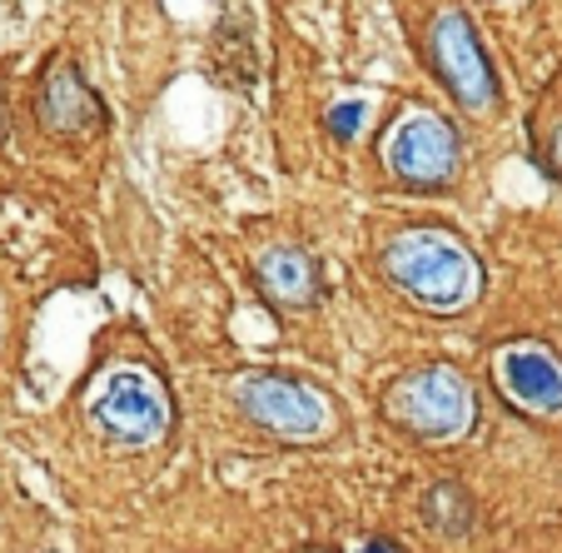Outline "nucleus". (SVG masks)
I'll list each match as a JSON object with an SVG mask.
<instances>
[{
    "label": "nucleus",
    "instance_id": "obj_1",
    "mask_svg": "<svg viewBox=\"0 0 562 553\" xmlns=\"http://www.w3.org/2000/svg\"><path fill=\"white\" fill-rule=\"evenodd\" d=\"M383 269L414 305L434 314H458L483 289V265L477 255L448 230H408L383 250Z\"/></svg>",
    "mask_w": 562,
    "mask_h": 553
},
{
    "label": "nucleus",
    "instance_id": "obj_2",
    "mask_svg": "<svg viewBox=\"0 0 562 553\" xmlns=\"http://www.w3.org/2000/svg\"><path fill=\"white\" fill-rule=\"evenodd\" d=\"M86 419L100 439L120 449H149L170 434V389L145 364H110L86 389Z\"/></svg>",
    "mask_w": 562,
    "mask_h": 553
},
{
    "label": "nucleus",
    "instance_id": "obj_3",
    "mask_svg": "<svg viewBox=\"0 0 562 553\" xmlns=\"http://www.w3.org/2000/svg\"><path fill=\"white\" fill-rule=\"evenodd\" d=\"M383 409L404 434L424 439V444H453L477 419L473 389H468V379L453 364H424V369L404 374L389 389Z\"/></svg>",
    "mask_w": 562,
    "mask_h": 553
},
{
    "label": "nucleus",
    "instance_id": "obj_4",
    "mask_svg": "<svg viewBox=\"0 0 562 553\" xmlns=\"http://www.w3.org/2000/svg\"><path fill=\"white\" fill-rule=\"evenodd\" d=\"M234 399L259 429L294 439V444H314V439H324L334 429L329 399L308 389L304 379H289V374H245L234 384Z\"/></svg>",
    "mask_w": 562,
    "mask_h": 553
},
{
    "label": "nucleus",
    "instance_id": "obj_5",
    "mask_svg": "<svg viewBox=\"0 0 562 553\" xmlns=\"http://www.w3.org/2000/svg\"><path fill=\"white\" fill-rule=\"evenodd\" d=\"M383 161L404 185L418 190H438V185L458 180V165H463V145H458V130L448 120L428 115V110H408L398 115V125L383 140Z\"/></svg>",
    "mask_w": 562,
    "mask_h": 553
},
{
    "label": "nucleus",
    "instance_id": "obj_6",
    "mask_svg": "<svg viewBox=\"0 0 562 553\" xmlns=\"http://www.w3.org/2000/svg\"><path fill=\"white\" fill-rule=\"evenodd\" d=\"M428 51H434V65L443 75V86L458 96V106L468 110H488L498 100V80H493V60L477 41L473 21L463 11H443L428 31Z\"/></svg>",
    "mask_w": 562,
    "mask_h": 553
},
{
    "label": "nucleus",
    "instance_id": "obj_7",
    "mask_svg": "<svg viewBox=\"0 0 562 553\" xmlns=\"http://www.w3.org/2000/svg\"><path fill=\"white\" fill-rule=\"evenodd\" d=\"M41 125L60 140H86L105 125V106L75 65H55L41 86Z\"/></svg>",
    "mask_w": 562,
    "mask_h": 553
},
{
    "label": "nucleus",
    "instance_id": "obj_8",
    "mask_svg": "<svg viewBox=\"0 0 562 553\" xmlns=\"http://www.w3.org/2000/svg\"><path fill=\"white\" fill-rule=\"evenodd\" d=\"M498 384L513 405L532 414H558L562 409V369L532 344H513L498 354Z\"/></svg>",
    "mask_w": 562,
    "mask_h": 553
},
{
    "label": "nucleus",
    "instance_id": "obj_9",
    "mask_svg": "<svg viewBox=\"0 0 562 553\" xmlns=\"http://www.w3.org/2000/svg\"><path fill=\"white\" fill-rule=\"evenodd\" d=\"M259 289H265L274 305L299 309V305H314L318 299V265L308 250L299 245H279L259 259Z\"/></svg>",
    "mask_w": 562,
    "mask_h": 553
},
{
    "label": "nucleus",
    "instance_id": "obj_10",
    "mask_svg": "<svg viewBox=\"0 0 562 553\" xmlns=\"http://www.w3.org/2000/svg\"><path fill=\"white\" fill-rule=\"evenodd\" d=\"M359 120H363V100H349V106H339V110L329 115V130H334L339 140H349L353 130H359Z\"/></svg>",
    "mask_w": 562,
    "mask_h": 553
},
{
    "label": "nucleus",
    "instance_id": "obj_11",
    "mask_svg": "<svg viewBox=\"0 0 562 553\" xmlns=\"http://www.w3.org/2000/svg\"><path fill=\"white\" fill-rule=\"evenodd\" d=\"M359 553H393V549H389V543H379V539H373V543H363Z\"/></svg>",
    "mask_w": 562,
    "mask_h": 553
},
{
    "label": "nucleus",
    "instance_id": "obj_12",
    "mask_svg": "<svg viewBox=\"0 0 562 553\" xmlns=\"http://www.w3.org/2000/svg\"><path fill=\"white\" fill-rule=\"evenodd\" d=\"M558 165H562V130H558Z\"/></svg>",
    "mask_w": 562,
    "mask_h": 553
}]
</instances>
